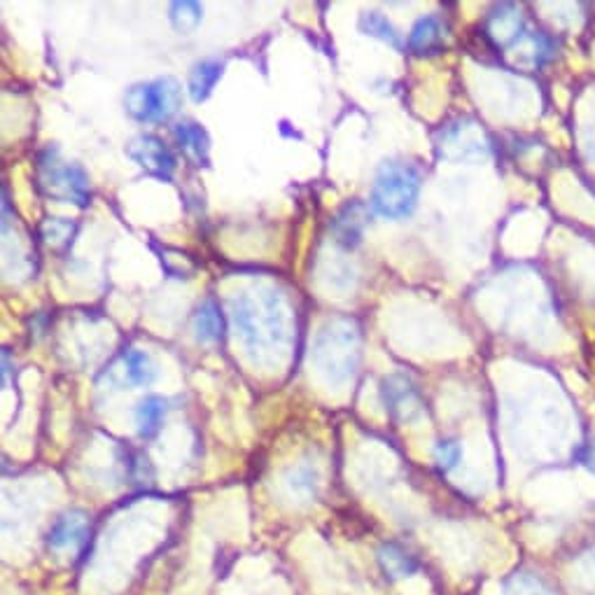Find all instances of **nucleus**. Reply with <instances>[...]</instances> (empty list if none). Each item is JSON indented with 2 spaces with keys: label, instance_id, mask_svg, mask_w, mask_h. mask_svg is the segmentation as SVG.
I'll use <instances>...</instances> for the list:
<instances>
[{
  "label": "nucleus",
  "instance_id": "obj_5",
  "mask_svg": "<svg viewBox=\"0 0 595 595\" xmlns=\"http://www.w3.org/2000/svg\"><path fill=\"white\" fill-rule=\"evenodd\" d=\"M126 112L143 124H159L171 119L182 105V89L175 77L133 84L124 96Z\"/></svg>",
  "mask_w": 595,
  "mask_h": 595
},
{
  "label": "nucleus",
  "instance_id": "obj_11",
  "mask_svg": "<svg viewBox=\"0 0 595 595\" xmlns=\"http://www.w3.org/2000/svg\"><path fill=\"white\" fill-rule=\"evenodd\" d=\"M89 535V516L80 509L66 511L52 523V528L47 532V544L54 551L77 549L84 544V539Z\"/></svg>",
  "mask_w": 595,
  "mask_h": 595
},
{
  "label": "nucleus",
  "instance_id": "obj_9",
  "mask_svg": "<svg viewBox=\"0 0 595 595\" xmlns=\"http://www.w3.org/2000/svg\"><path fill=\"white\" fill-rule=\"evenodd\" d=\"M381 397L388 413L399 423H413L423 416V399H420L416 385L402 374H392L383 378Z\"/></svg>",
  "mask_w": 595,
  "mask_h": 595
},
{
  "label": "nucleus",
  "instance_id": "obj_24",
  "mask_svg": "<svg viewBox=\"0 0 595 595\" xmlns=\"http://www.w3.org/2000/svg\"><path fill=\"white\" fill-rule=\"evenodd\" d=\"M434 462H437V467L441 472H451V469L460 462V455H462V448L455 439H441L437 446H434Z\"/></svg>",
  "mask_w": 595,
  "mask_h": 595
},
{
  "label": "nucleus",
  "instance_id": "obj_2",
  "mask_svg": "<svg viewBox=\"0 0 595 595\" xmlns=\"http://www.w3.org/2000/svg\"><path fill=\"white\" fill-rule=\"evenodd\" d=\"M420 185L423 180L416 166L404 161H385L371 185L369 206L385 220H404L418 206Z\"/></svg>",
  "mask_w": 595,
  "mask_h": 595
},
{
  "label": "nucleus",
  "instance_id": "obj_13",
  "mask_svg": "<svg viewBox=\"0 0 595 595\" xmlns=\"http://www.w3.org/2000/svg\"><path fill=\"white\" fill-rule=\"evenodd\" d=\"M409 49L418 56L439 54L446 45V24L439 17H420L409 33Z\"/></svg>",
  "mask_w": 595,
  "mask_h": 595
},
{
  "label": "nucleus",
  "instance_id": "obj_6",
  "mask_svg": "<svg viewBox=\"0 0 595 595\" xmlns=\"http://www.w3.org/2000/svg\"><path fill=\"white\" fill-rule=\"evenodd\" d=\"M437 152L441 159L474 161L486 159L490 154V140L486 131L474 119H458L439 131Z\"/></svg>",
  "mask_w": 595,
  "mask_h": 595
},
{
  "label": "nucleus",
  "instance_id": "obj_23",
  "mask_svg": "<svg viewBox=\"0 0 595 595\" xmlns=\"http://www.w3.org/2000/svg\"><path fill=\"white\" fill-rule=\"evenodd\" d=\"M502 595H551L544 581L530 572H516L504 581Z\"/></svg>",
  "mask_w": 595,
  "mask_h": 595
},
{
  "label": "nucleus",
  "instance_id": "obj_10",
  "mask_svg": "<svg viewBox=\"0 0 595 595\" xmlns=\"http://www.w3.org/2000/svg\"><path fill=\"white\" fill-rule=\"evenodd\" d=\"M486 40L490 42V47L500 49V52H509L514 49L518 42H521L525 35V21L523 14L516 5H497L488 12L486 19Z\"/></svg>",
  "mask_w": 595,
  "mask_h": 595
},
{
  "label": "nucleus",
  "instance_id": "obj_20",
  "mask_svg": "<svg viewBox=\"0 0 595 595\" xmlns=\"http://www.w3.org/2000/svg\"><path fill=\"white\" fill-rule=\"evenodd\" d=\"M360 28L371 38H378L383 42H388L390 47L395 49H402V38H399L397 28L390 24L388 17L381 12H364L362 19H360Z\"/></svg>",
  "mask_w": 595,
  "mask_h": 595
},
{
  "label": "nucleus",
  "instance_id": "obj_8",
  "mask_svg": "<svg viewBox=\"0 0 595 595\" xmlns=\"http://www.w3.org/2000/svg\"><path fill=\"white\" fill-rule=\"evenodd\" d=\"M126 157L136 161V164L147 171L154 178L171 180L175 168H178V159L168 150L164 140L152 136V133H140L126 145Z\"/></svg>",
  "mask_w": 595,
  "mask_h": 595
},
{
  "label": "nucleus",
  "instance_id": "obj_19",
  "mask_svg": "<svg viewBox=\"0 0 595 595\" xmlns=\"http://www.w3.org/2000/svg\"><path fill=\"white\" fill-rule=\"evenodd\" d=\"M77 224L66 217H45L40 224V238L49 248H66L73 241Z\"/></svg>",
  "mask_w": 595,
  "mask_h": 595
},
{
  "label": "nucleus",
  "instance_id": "obj_12",
  "mask_svg": "<svg viewBox=\"0 0 595 595\" xmlns=\"http://www.w3.org/2000/svg\"><path fill=\"white\" fill-rule=\"evenodd\" d=\"M367 222H369V208L364 206L362 201L346 203L332 222L336 243L348 250L357 248V245L362 243V234L364 229H367Z\"/></svg>",
  "mask_w": 595,
  "mask_h": 595
},
{
  "label": "nucleus",
  "instance_id": "obj_16",
  "mask_svg": "<svg viewBox=\"0 0 595 595\" xmlns=\"http://www.w3.org/2000/svg\"><path fill=\"white\" fill-rule=\"evenodd\" d=\"M168 411V399L161 395H147L143 402L136 406V427L140 439L157 437Z\"/></svg>",
  "mask_w": 595,
  "mask_h": 595
},
{
  "label": "nucleus",
  "instance_id": "obj_4",
  "mask_svg": "<svg viewBox=\"0 0 595 595\" xmlns=\"http://www.w3.org/2000/svg\"><path fill=\"white\" fill-rule=\"evenodd\" d=\"M35 185L47 199L70 203V206L87 208L91 199L89 175L82 166L70 164L59 157L56 147H47L38 157V171H35Z\"/></svg>",
  "mask_w": 595,
  "mask_h": 595
},
{
  "label": "nucleus",
  "instance_id": "obj_18",
  "mask_svg": "<svg viewBox=\"0 0 595 595\" xmlns=\"http://www.w3.org/2000/svg\"><path fill=\"white\" fill-rule=\"evenodd\" d=\"M192 332H194V339L199 343H215L222 339V315L213 299L203 301V304L196 308L194 320H192Z\"/></svg>",
  "mask_w": 595,
  "mask_h": 595
},
{
  "label": "nucleus",
  "instance_id": "obj_17",
  "mask_svg": "<svg viewBox=\"0 0 595 595\" xmlns=\"http://www.w3.org/2000/svg\"><path fill=\"white\" fill-rule=\"evenodd\" d=\"M222 70H224V63L217 59H206V61L196 63V66L192 68V73H189V82H187V89H189V96H192V101L201 103V101H206L210 94H213L217 80L222 77Z\"/></svg>",
  "mask_w": 595,
  "mask_h": 595
},
{
  "label": "nucleus",
  "instance_id": "obj_14",
  "mask_svg": "<svg viewBox=\"0 0 595 595\" xmlns=\"http://www.w3.org/2000/svg\"><path fill=\"white\" fill-rule=\"evenodd\" d=\"M173 138L180 152L196 166H206L210 157V136L201 124L180 122L173 126Z\"/></svg>",
  "mask_w": 595,
  "mask_h": 595
},
{
  "label": "nucleus",
  "instance_id": "obj_3",
  "mask_svg": "<svg viewBox=\"0 0 595 595\" xmlns=\"http://www.w3.org/2000/svg\"><path fill=\"white\" fill-rule=\"evenodd\" d=\"M231 320L236 334L250 350L273 346L283 336V311L276 294L259 297L257 301L245 292L236 294L231 299Z\"/></svg>",
  "mask_w": 595,
  "mask_h": 595
},
{
  "label": "nucleus",
  "instance_id": "obj_25",
  "mask_svg": "<svg viewBox=\"0 0 595 595\" xmlns=\"http://www.w3.org/2000/svg\"><path fill=\"white\" fill-rule=\"evenodd\" d=\"M577 460H579V465H584V467L591 469V472H595V444H588L584 448H579Z\"/></svg>",
  "mask_w": 595,
  "mask_h": 595
},
{
  "label": "nucleus",
  "instance_id": "obj_7",
  "mask_svg": "<svg viewBox=\"0 0 595 595\" xmlns=\"http://www.w3.org/2000/svg\"><path fill=\"white\" fill-rule=\"evenodd\" d=\"M159 369L154 360L143 350H124L122 355L117 357L115 364L105 371L98 383H108L110 388L126 390V388H150V385L157 381Z\"/></svg>",
  "mask_w": 595,
  "mask_h": 595
},
{
  "label": "nucleus",
  "instance_id": "obj_21",
  "mask_svg": "<svg viewBox=\"0 0 595 595\" xmlns=\"http://www.w3.org/2000/svg\"><path fill=\"white\" fill-rule=\"evenodd\" d=\"M201 17H203V7L199 3H194V0H175V3H171V7H168V19H171L175 31L180 33L194 31V28L201 24Z\"/></svg>",
  "mask_w": 595,
  "mask_h": 595
},
{
  "label": "nucleus",
  "instance_id": "obj_22",
  "mask_svg": "<svg viewBox=\"0 0 595 595\" xmlns=\"http://www.w3.org/2000/svg\"><path fill=\"white\" fill-rule=\"evenodd\" d=\"M285 483L292 495H297L299 500L308 502L315 495V490H318V472H315L311 465H299L285 476Z\"/></svg>",
  "mask_w": 595,
  "mask_h": 595
},
{
  "label": "nucleus",
  "instance_id": "obj_1",
  "mask_svg": "<svg viewBox=\"0 0 595 595\" xmlns=\"http://www.w3.org/2000/svg\"><path fill=\"white\" fill-rule=\"evenodd\" d=\"M311 357L329 383L348 381L360 362V329H357L355 320H329L315 336Z\"/></svg>",
  "mask_w": 595,
  "mask_h": 595
},
{
  "label": "nucleus",
  "instance_id": "obj_15",
  "mask_svg": "<svg viewBox=\"0 0 595 595\" xmlns=\"http://www.w3.org/2000/svg\"><path fill=\"white\" fill-rule=\"evenodd\" d=\"M378 565L385 577L390 581H399L411 577V574L418 572V560L416 556H411L404 546H399L395 542H385L378 549Z\"/></svg>",
  "mask_w": 595,
  "mask_h": 595
}]
</instances>
